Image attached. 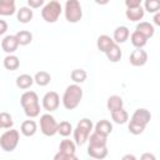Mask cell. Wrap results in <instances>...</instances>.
<instances>
[{"mask_svg": "<svg viewBox=\"0 0 160 160\" xmlns=\"http://www.w3.org/2000/svg\"><path fill=\"white\" fill-rule=\"evenodd\" d=\"M151 120V114L149 110L141 108V109H136L130 119L129 122V132H131L132 135H140L144 132L146 125L150 122Z\"/></svg>", "mask_w": 160, "mask_h": 160, "instance_id": "1", "label": "cell"}, {"mask_svg": "<svg viewBox=\"0 0 160 160\" xmlns=\"http://www.w3.org/2000/svg\"><path fill=\"white\" fill-rule=\"evenodd\" d=\"M81 99H82V89L79 84L74 82L65 89L61 101L66 110H74L79 106Z\"/></svg>", "mask_w": 160, "mask_h": 160, "instance_id": "2", "label": "cell"}, {"mask_svg": "<svg viewBox=\"0 0 160 160\" xmlns=\"http://www.w3.org/2000/svg\"><path fill=\"white\" fill-rule=\"evenodd\" d=\"M20 104L24 109V112L29 118H36L40 114L39 96L35 91H25L20 96Z\"/></svg>", "mask_w": 160, "mask_h": 160, "instance_id": "3", "label": "cell"}, {"mask_svg": "<svg viewBox=\"0 0 160 160\" xmlns=\"http://www.w3.org/2000/svg\"><path fill=\"white\" fill-rule=\"evenodd\" d=\"M94 124L90 119L84 118L80 119L76 124V128L72 129V135H74V142L79 146L84 145L88 141V138L90 135V131L92 130Z\"/></svg>", "mask_w": 160, "mask_h": 160, "instance_id": "4", "label": "cell"}, {"mask_svg": "<svg viewBox=\"0 0 160 160\" xmlns=\"http://www.w3.org/2000/svg\"><path fill=\"white\" fill-rule=\"evenodd\" d=\"M61 12H62V8H61L60 2L56 1V0H51L48 4H45L44 8L41 9V18L46 22L52 24V22L58 21Z\"/></svg>", "mask_w": 160, "mask_h": 160, "instance_id": "5", "label": "cell"}, {"mask_svg": "<svg viewBox=\"0 0 160 160\" xmlns=\"http://www.w3.org/2000/svg\"><path fill=\"white\" fill-rule=\"evenodd\" d=\"M19 139H20L19 131L10 128V130H6L0 136V148L6 152H11L16 149L19 144Z\"/></svg>", "mask_w": 160, "mask_h": 160, "instance_id": "6", "label": "cell"}, {"mask_svg": "<svg viewBox=\"0 0 160 160\" xmlns=\"http://www.w3.org/2000/svg\"><path fill=\"white\" fill-rule=\"evenodd\" d=\"M64 14L66 21L75 24L79 22L82 18V9L79 2V0H66L65 8H64Z\"/></svg>", "mask_w": 160, "mask_h": 160, "instance_id": "7", "label": "cell"}, {"mask_svg": "<svg viewBox=\"0 0 160 160\" xmlns=\"http://www.w3.org/2000/svg\"><path fill=\"white\" fill-rule=\"evenodd\" d=\"M40 131L45 136H54L58 134V122L50 112L40 116Z\"/></svg>", "mask_w": 160, "mask_h": 160, "instance_id": "8", "label": "cell"}, {"mask_svg": "<svg viewBox=\"0 0 160 160\" xmlns=\"http://www.w3.org/2000/svg\"><path fill=\"white\" fill-rule=\"evenodd\" d=\"M59 105H60V96L56 91H48L42 96V108L46 111L52 112L58 110Z\"/></svg>", "mask_w": 160, "mask_h": 160, "instance_id": "9", "label": "cell"}, {"mask_svg": "<svg viewBox=\"0 0 160 160\" xmlns=\"http://www.w3.org/2000/svg\"><path fill=\"white\" fill-rule=\"evenodd\" d=\"M129 61L132 66H144L148 62V52L142 48H136L129 58Z\"/></svg>", "mask_w": 160, "mask_h": 160, "instance_id": "10", "label": "cell"}, {"mask_svg": "<svg viewBox=\"0 0 160 160\" xmlns=\"http://www.w3.org/2000/svg\"><path fill=\"white\" fill-rule=\"evenodd\" d=\"M19 46L18 39L15 35H6L2 40H1V48L6 54H12L16 51Z\"/></svg>", "mask_w": 160, "mask_h": 160, "instance_id": "11", "label": "cell"}, {"mask_svg": "<svg viewBox=\"0 0 160 160\" xmlns=\"http://www.w3.org/2000/svg\"><path fill=\"white\" fill-rule=\"evenodd\" d=\"M144 15H145V10H144V8H141V5L135 6V8H128L125 11L126 19L130 21H134V22L140 21L144 18Z\"/></svg>", "mask_w": 160, "mask_h": 160, "instance_id": "12", "label": "cell"}, {"mask_svg": "<svg viewBox=\"0 0 160 160\" xmlns=\"http://www.w3.org/2000/svg\"><path fill=\"white\" fill-rule=\"evenodd\" d=\"M130 36V31L126 26L121 25V26H118L115 30H114V34H112V40L116 42V44H122L125 42Z\"/></svg>", "mask_w": 160, "mask_h": 160, "instance_id": "13", "label": "cell"}, {"mask_svg": "<svg viewBox=\"0 0 160 160\" xmlns=\"http://www.w3.org/2000/svg\"><path fill=\"white\" fill-rule=\"evenodd\" d=\"M32 16H34V12H32L31 8H29V6H22L19 10H16V19L21 24L30 22L31 19H32Z\"/></svg>", "mask_w": 160, "mask_h": 160, "instance_id": "14", "label": "cell"}, {"mask_svg": "<svg viewBox=\"0 0 160 160\" xmlns=\"http://www.w3.org/2000/svg\"><path fill=\"white\" fill-rule=\"evenodd\" d=\"M104 54L106 55V58H108L111 62H118V61L121 59V56H122V51H121L120 46H119L116 42H114Z\"/></svg>", "mask_w": 160, "mask_h": 160, "instance_id": "15", "label": "cell"}, {"mask_svg": "<svg viewBox=\"0 0 160 160\" xmlns=\"http://www.w3.org/2000/svg\"><path fill=\"white\" fill-rule=\"evenodd\" d=\"M20 131L24 136H34L35 132L38 131V125L34 120H25L21 122V126H20Z\"/></svg>", "mask_w": 160, "mask_h": 160, "instance_id": "16", "label": "cell"}, {"mask_svg": "<svg viewBox=\"0 0 160 160\" xmlns=\"http://www.w3.org/2000/svg\"><path fill=\"white\" fill-rule=\"evenodd\" d=\"M2 65L6 70L9 71H14V70H18L19 66H20V60L16 55L14 54H8L5 58H4V61H2Z\"/></svg>", "mask_w": 160, "mask_h": 160, "instance_id": "17", "label": "cell"}, {"mask_svg": "<svg viewBox=\"0 0 160 160\" xmlns=\"http://www.w3.org/2000/svg\"><path fill=\"white\" fill-rule=\"evenodd\" d=\"M88 155L92 159H105L108 156V146H88Z\"/></svg>", "mask_w": 160, "mask_h": 160, "instance_id": "18", "label": "cell"}, {"mask_svg": "<svg viewBox=\"0 0 160 160\" xmlns=\"http://www.w3.org/2000/svg\"><path fill=\"white\" fill-rule=\"evenodd\" d=\"M88 141H89V145L90 146H106V144H108V136L101 135V134L94 131V132H91L89 135Z\"/></svg>", "mask_w": 160, "mask_h": 160, "instance_id": "19", "label": "cell"}, {"mask_svg": "<svg viewBox=\"0 0 160 160\" xmlns=\"http://www.w3.org/2000/svg\"><path fill=\"white\" fill-rule=\"evenodd\" d=\"M94 131H96V132H99V134H101V135L108 136V135L111 134V131H112V124H111L109 120L102 119V120H100V121H98V122L95 124Z\"/></svg>", "mask_w": 160, "mask_h": 160, "instance_id": "20", "label": "cell"}, {"mask_svg": "<svg viewBox=\"0 0 160 160\" xmlns=\"http://www.w3.org/2000/svg\"><path fill=\"white\" fill-rule=\"evenodd\" d=\"M106 108L108 110L111 112L114 110H118V109H121L124 108V100L121 96L119 95H111L108 98V101H106Z\"/></svg>", "mask_w": 160, "mask_h": 160, "instance_id": "21", "label": "cell"}, {"mask_svg": "<svg viewBox=\"0 0 160 160\" xmlns=\"http://www.w3.org/2000/svg\"><path fill=\"white\" fill-rule=\"evenodd\" d=\"M136 31H139L140 34H142L145 38H151L154 36V32H155V29H154V25L148 22V21H140L138 25H136Z\"/></svg>", "mask_w": 160, "mask_h": 160, "instance_id": "22", "label": "cell"}, {"mask_svg": "<svg viewBox=\"0 0 160 160\" xmlns=\"http://www.w3.org/2000/svg\"><path fill=\"white\" fill-rule=\"evenodd\" d=\"M32 84H34V78L29 74H21L16 78V86L21 90L29 89Z\"/></svg>", "mask_w": 160, "mask_h": 160, "instance_id": "23", "label": "cell"}, {"mask_svg": "<svg viewBox=\"0 0 160 160\" xmlns=\"http://www.w3.org/2000/svg\"><path fill=\"white\" fill-rule=\"evenodd\" d=\"M111 119L114 120V122L122 125V124L128 122V120H129V114H128L126 110H124V108H121V109H118V110L111 111Z\"/></svg>", "mask_w": 160, "mask_h": 160, "instance_id": "24", "label": "cell"}, {"mask_svg": "<svg viewBox=\"0 0 160 160\" xmlns=\"http://www.w3.org/2000/svg\"><path fill=\"white\" fill-rule=\"evenodd\" d=\"M115 41L112 40V38H110L109 35H100L96 40V46L101 52H105Z\"/></svg>", "mask_w": 160, "mask_h": 160, "instance_id": "25", "label": "cell"}, {"mask_svg": "<svg viewBox=\"0 0 160 160\" xmlns=\"http://www.w3.org/2000/svg\"><path fill=\"white\" fill-rule=\"evenodd\" d=\"M59 151L65 152V154H69V155H75L76 144H75L72 140L64 139V140L60 142V145H59Z\"/></svg>", "mask_w": 160, "mask_h": 160, "instance_id": "26", "label": "cell"}, {"mask_svg": "<svg viewBox=\"0 0 160 160\" xmlns=\"http://www.w3.org/2000/svg\"><path fill=\"white\" fill-rule=\"evenodd\" d=\"M15 36L18 39L19 45H21V46H26L32 41V34L28 30H20L15 34Z\"/></svg>", "mask_w": 160, "mask_h": 160, "instance_id": "27", "label": "cell"}, {"mask_svg": "<svg viewBox=\"0 0 160 160\" xmlns=\"http://www.w3.org/2000/svg\"><path fill=\"white\" fill-rule=\"evenodd\" d=\"M130 41L135 48H144L146 45V42H148V38H145L142 34H140L139 31L135 30L130 35Z\"/></svg>", "mask_w": 160, "mask_h": 160, "instance_id": "28", "label": "cell"}, {"mask_svg": "<svg viewBox=\"0 0 160 160\" xmlns=\"http://www.w3.org/2000/svg\"><path fill=\"white\" fill-rule=\"evenodd\" d=\"M50 80H51L50 74L48 71H44V70L38 71L34 76V82H36L39 86H46L50 82Z\"/></svg>", "mask_w": 160, "mask_h": 160, "instance_id": "29", "label": "cell"}, {"mask_svg": "<svg viewBox=\"0 0 160 160\" xmlns=\"http://www.w3.org/2000/svg\"><path fill=\"white\" fill-rule=\"evenodd\" d=\"M70 78L75 84H81V82H84L86 80L88 72L84 69H74L71 71V74H70Z\"/></svg>", "mask_w": 160, "mask_h": 160, "instance_id": "30", "label": "cell"}, {"mask_svg": "<svg viewBox=\"0 0 160 160\" xmlns=\"http://www.w3.org/2000/svg\"><path fill=\"white\" fill-rule=\"evenodd\" d=\"M72 132V125L69 121H61L58 122V134H60L61 136L66 138Z\"/></svg>", "mask_w": 160, "mask_h": 160, "instance_id": "31", "label": "cell"}, {"mask_svg": "<svg viewBox=\"0 0 160 160\" xmlns=\"http://www.w3.org/2000/svg\"><path fill=\"white\" fill-rule=\"evenodd\" d=\"M12 125H14V121H12L11 115L6 111L0 112V128L1 129H10V128H12Z\"/></svg>", "mask_w": 160, "mask_h": 160, "instance_id": "32", "label": "cell"}, {"mask_svg": "<svg viewBox=\"0 0 160 160\" xmlns=\"http://www.w3.org/2000/svg\"><path fill=\"white\" fill-rule=\"evenodd\" d=\"M144 10L155 14L160 10V0H144Z\"/></svg>", "mask_w": 160, "mask_h": 160, "instance_id": "33", "label": "cell"}, {"mask_svg": "<svg viewBox=\"0 0 160 160\" xmlns=\"http://www.w3.org/2000/svg\"><path fill=\"white\" fill-rule=\"evenodd\" d=\"M16 12L15 4H2L0 2V15L1 16H11Z\"/></svg>", "mask_w": 160, "mask_h": 160, "instance_id": "34", "label": "cell"}, {"mask_svg": "<svg viewBox=\"0 0 160 160\" xmlns=\"http://www.w3.org/2000/svg\"><path fill=\"white\" fill-rule=\"evenodd\" d=\"M76 159H78L76 155H69V154H65L61 151H59L54 156V160H76Z\"/></svg>", "mask_w": 160, "mask_h": 160, "instance_id": "35", "label": "cell"}, {"mask_svg": "<svg viewBox=\"0 0 160 160\" xmlns=\"http://www.w3.org/2000/svg\"><path fill=\"white\" fill-rule=\"evenodd\" d=\"M26 1H28L29 8H31V9H38V8H40V6L44 5V1H45V0H26Z\"/></svg>", "mask_w": 160, "mask_h": 160, "instance_id": "36", "label": "cell"}, {"mask_svg": "<svg viewBox=\"0 0 160 160\" xmlns=\"http://www.w3.org/2000/svg\"><path fill=\"white\" fill-rule=\"evenodd\" d=\"M141 2H142V0H125L126 8H135V6L141 5Z\"/></svg>", "mask_w": 160, "mask_h": 160, "instance_id": "37", "label": "cell"}, {"mask_svg": "<svg viewBox=\"0 0 160 160\" xmlns=\"http://www.w3.org/2000/svg\"><path fill=\"white\" fill-rule=\"evenodd\" d=\"M6 31H8V22L5 20H1L0 19V36L4 35Z\"/></svg>", "mask_w": 160, "mask_h": 160, "instance_id": "38", "label": "cell"}, {"mask_svg": "<svg viewBox=\"0 0 160 160\" xmlns=\"http://www.w3.org/2000/svg\"><path fill=\"white\" fill-rule=\"evenodd\" d=\"M154 24L155 25H158V26H160V11H158V12H155L154 14Z\"/></svg>", "mask_w": 160, "mask_h": 160, "instance_id": "39", "label": "cell"}, {"mask_svg": "<svg viewBox=\"0 0 160 160\" xmlns=\"http://www.w3.org/2000/svg\"><path fill=\"white\" fill-rule=\"evenodd\" d=\"M146 159H150V160H155V156H154L152 154H149V152H146V154H142V155H141V160H146Z\"/></svg>", "mask_w": 160, "mask_h": 160, "instance_id": "40", "label": "cell"}, {"mask_svg": "<svg viewBox=\"0 0 160 160\" xmlns=\"http://www.w3.org/2000/svg\"><path fill=\"white\" fill-rule=\"evenodd\" d=\"M94 1H95L98 5H106L110 0H94Z\"/></svg>", "mask_w": 160, "mask_h": 160, "instance_id": "41", "label": "cell"}, {"mask_svg": "<svg viewBox=\"0 0 160 160\" xmlns=\"http://www.w3.org/2000/svg\"><path fill=\"white\" fill-rule=\"evenodd\" d=\"M128 159H131V160H135L136 158H135L134 155H125V156H122V160H128Z\"/></svg>", "mask_w": 160, "mask_h": 160, "instance_id": "42", "label": "cell"}, {"mask_svg": "<svg viewBox=\"0 0 160 160\" xmlns=\"http://www.w3.org/2000/svg\"><path fill=\"white\" fill-rule=\"evenodd\" d=\"M2 4H15V0H0Z\"/></svg>", "mask_w": 160, "mask_h": 160, "instance_id": "43", "label": "cell"}, {"mask_svg": "<svg viewBox=\"0 0 160 160\" xmlns=\"http://www.w3.org/2000/svg\"><path fill=\"white\" fill-rule=\"evenodd\" d=\"M0 129H1V128H0Z\"/></svg>", "mask_w": 160, "mask_h": 160, "instance_id": "44", "label": "cell"}, {"mask_svg": "<svg viewBox=\"0 0 160 160\" xmlns=\"http://www.w3.org/2000/svg\"><path fill=\"white\" fill-rule=\"evenodd\" d=\"M56 1H58V0H56Z\"/></svg>", "mask_w": 160, "mask_h": 160, "instance_id": "45", "label": "cell"}]
</instances>
